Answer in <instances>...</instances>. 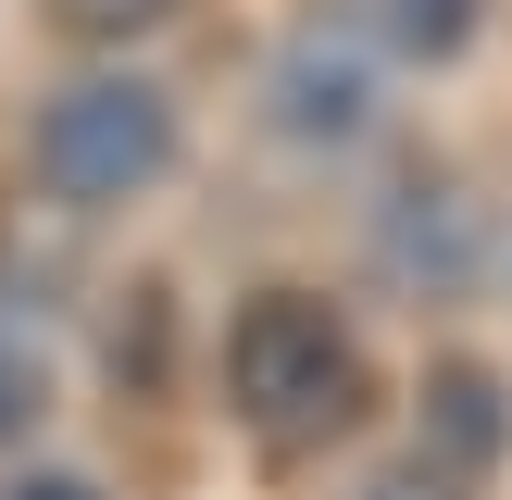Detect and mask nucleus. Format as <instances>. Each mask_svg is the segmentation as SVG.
I'll return each mask as SVG.
<instances>
[{
	"instance_id": "obj_1",
	"label": "nucleus",
	"mask_w": 512,
	"mask_h": 500,
	"mask_svg": "<svg viewBox=\"0 0 512 500\" xmlns=\"http://www.w3.org/2000/svg\"><path fill=\"white\" fill-rule=\"evenodd\" d=\"M363 338H350L338 300L313 288H250L238 325H225V400L263 450H325L363 425Z\"/></svg>"
},
{
	"instance_id": "obj_2",
	"label": "nucleus",
	"mask_w": 512,
	"mask_h": 500,
	"mask_svg": "<svg viewBox=\"0 0 512 500\" xmlns=\"http://www.w3.org/2000/svg\"><path fill=\"white\" fill-rule=\"evenodd\" d=\"M25 163H38L50 200H75V213H113V200H138L150 175L175 163V100L150 88V75H75V88L38 100V125H25Z\"/></svg>"
},
{
	"instance_id": "obj_3",
	"label": "nucleus",
	"mask_w": 512,
	"mask_h": 500,
	"mask_svg": "<svg viewBox=\"0 0 512 500\" xmlns=\"http://www.w3.org/2000/svg\"><path fill=\"white\" fill-rule=\"evenodd\" d=\"M375 13H300V38L275 50V113L300 125V138H350V125L375 113Z\"/></svg>"
},
{
	"instance_id": "obj_4",
	"label": "nucleus",
	"mask_w": 512,
	"mask_h": 500,
	"mask_svg": "<svg viewBox=\"0 0 512 500\" xmlns=\"http://www.w3.org/2000/svg\"><path fill=\"white\" fill-rule=\"evenodd\" d=\"M413 425H425V450H413V463L463 488V475L512 463V375L450 350V363H425V413H413Z\"/></svg>"
},
{
	"instance_id": "obj_5",
	"label": "nucleus",
	"mask_w": 512,
	"mask_h": 500,
	"mask_svg": "<svg viewBox=\"0 0 512 500\" xmlns=\"http://www.w3.org/2000/svg\"><path fill=\"white\" fill-rule=\"evenodd\" d=\"M363 13H375V38H388V63H450L488 0H363Z\"/></svg>"
},
{
	"instance_id": "obj_6",
	"label": "nucleus",
	"mask_w": 512,
	"mask_h": 500,
	"mask_svg": "<svg viewBox=\"0 0 512 500\" xmlns=\"http://www.w3.org/2000/svg\"><path fill=\"white\" fill-rule=\"evenodd\" d=\"M175 0H50V25L63 38H138V25H163Z\"/></svg>"
},
{
	"instance_id": "obj_7",
	"label": "nucleus",
	"mask_w": 512,
	"mask_h": 500,
	"mask_svg": "<svg viewBox=\"0 0 512 500\" xmlns=\"http://www.w3.org/2000/svg\"><path fill=\"white\" fill-rule=\"evenodd\" d=\"M25 425H38V363H25V350L0 338V450H13Z\"/></svg>"
},
{
	"instance_id": "obj_8",
	"label": "nucleus",
	"mask_w": 512,
	"mask_h": 500,
	"mask_svg": "<svg viewBox=\"0 0 512 500\" xmlns=\"http://www.w3.org/2000/svg\"><path fill=\"white\" fill-rule=\"evenodd\" d=\"M363 500H463V488H450V475H425V463H413V475H375Z\"/></svg>"
},
{
	"instance_id": "obj_9",
	"label": "nucleus",
	"mask_w": 512,
	"mask_h": 500,
	"mask_svg": "<svg viewBox=\"0 0 512 500\" xmlns=\"http://www.w3.org/2000/svg\"><path fill=\"white\" fill-rule=\"evenodd\" d=\"M0 500H100V488H88V475H13Z\"/></svg>"
}]
</instances>
